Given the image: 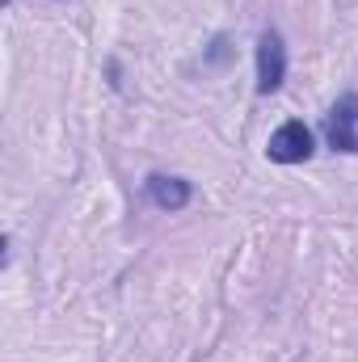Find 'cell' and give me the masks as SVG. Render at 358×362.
I'll use <instances>...</instances> for the list:
<instances>
[{
  "mask_svg": "<svg viewBox=\"0 0 358 362\" xmlns=\"http://www.w3.org/2000/svg\"><path fill=\"white\" fill-rule=\"evenodd\" d=\"M325 139L333 152H358V93H342L325 114Z\"/></svg>",
  "mask_w": 358,
  "mask_h": 362,
  "instance_id": "1",
  "label": "cell"
},
{
  "mask_svg": "<svg viewBox=\"0 0 358 362\" xmlns=\"http://www.w3.org/2000/svg\"><path fill=\"white\" fill-rule=\"evenodd\" d=\"M316 152V144H312V131L304 127V122H282L274 135H270L266 144V156L274 160V165H304L308 156Z\"/></svg>",
  "mask_w": 358,
  "mask_h": 362,
  "instance_id": "2",
  "label": "cell"
},
{
  "mask_svg": "<svg viewBox=\"0 0 358 362\" xmlns=\"http://www.w3.org/2000/svg\"><path fill=\"white\" fill-rule=\"evenodd\" d=\"M287 81V42L278 30L258 38V93H278Z\"/></svg>",
  "mask_w": 358,
  "mask_h": 362,
  "instance_id": "3",
  "label": "cell"
},
{
  "mask_svg": "<svg viewBox=\"0 0 358 362\" xmlns=\"http://www.w3.org/2000/svg\"><path fill=\"white\" fill-rule=\"evenodd\" d=\"M148 198H152L161 211H181V206H190L194 189H190V181H181V177L152 173V177H148Z\"/></svg>",
  "mask_w": 358,
  "mask_h": 362,
  "instance_id": "4",
  "label": "cell"
}]
</instances>
